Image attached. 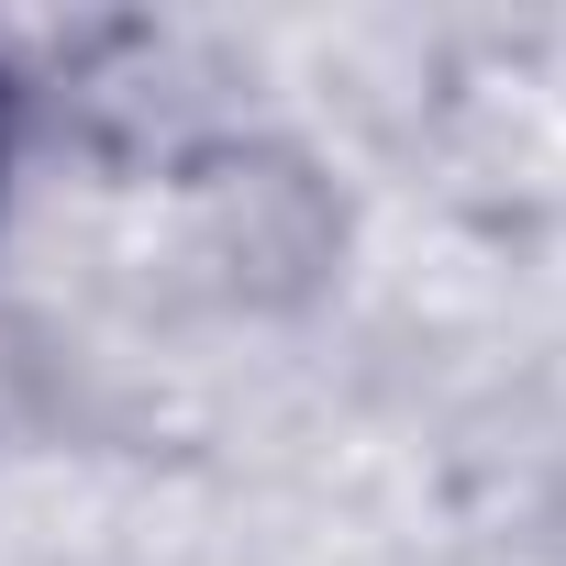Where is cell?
Returning a JSON list of instances; mask_svg holds the SVG:
<instances>
[{"mask_svg": "<svg viewBox=\"0 0 566 566\" xmlns=\"http://www.w3.org/2000/svg\"><path fill=\"white\" fill-rule=\"evenodd\" d=\"M12 123H23V78H12V56H0V178H12Z\"/></svg>", "mask_w": 566, "mask_h": 566, "instance_id": "cell-1", "label": "cell"}]
</instances>
